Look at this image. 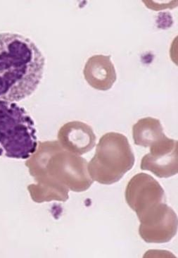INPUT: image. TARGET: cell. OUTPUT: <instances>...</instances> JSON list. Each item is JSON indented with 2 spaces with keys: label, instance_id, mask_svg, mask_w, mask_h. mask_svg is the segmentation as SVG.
<instances>
[{
  "label": "cell",
  "instance_id": "7",
  "mask_svg": "<svg viewBox=\"0 0 178 258\" xmlns=\"http://www.w3.org/2000/svg\"><path fill=\"white\" fill-rule=\"evenodd\" d=\"M177 141L165 136L150 147V153L141 161L142 170L151 171L159 178H169L178 172Z\"/></svg>",
  "mask_w": 178,
  "mask_h": 258
},
{
  "label": "cell",
  "instance_id": "6",
  "mask_svg": "<svg viewBox=\"0 0 178 258\" xmlns=\"http://www.w3.org/2000/svg\"><path fill=\"white\" fill-rule=\"evenodd\" d=\"M128 206L140 217L149 210L166 202L164 190L154 177L145 173L134 176L126 189Z\"/></svg>",
  "mask_w": 178,
  "mask_h": 258
},
{
  "label": "cell",
  "instance_id": "1",
  "mask_svg": "<svg viewBox=\"0 0 178 258\" xmlns=\"http://www.w3.org/2000/svg\"><path fill=\"white\" fill-rule=\"evenodd\" d=\"M45 58L34 42L14 33H0V100L19 102L38 88Z\"/></svg>",
  "mask_w": 178,
  "mask_h": 258
},
{
  "label": "cell",
  "instance_id": "8",
  "mask_svg": "<svg viewBox=\"0 0 178 258\" xmlns=\"http://www.w3.org/2000/svg\"><path fill=\"white\" fill-rule=\"evenodd\" d=\"M58 141L63 149L75 155L91 151L96 144V136L87 123L73 121L65 123L58 132Z\"/></svg>",
  "mask_w": 178,
  "mask_h": 258
},
{
  "label": "cell",
  "instance_id": "9",
  "mask_svg": "<svg viewBox=\"0 0 178 258\" xmlns=\"http://www.w3.org/2000/svg\"><path fill=\"white\" fill-rule=\"evenodd\" d=\"M84 79L92 88L107 91L115 84L117 75L111 56L94 55L88 59L83 70Z\"/></svg>",
  "mask_w": 178,
  "mask_h": 258
},
{
  "label": "cell",
  "instance_id": "2",
  "mask_svg": "<svg viewBox=\"0 0 178 258\" xmlns=\"http://www.w3.org/2000/svg\"><path fill=\"white\" fill-rule=\"evenodd\" d=\"M87 165L85 159L65 150L58 141L39 142L36 151L26 162L36 184L74 192L85 191L94 183Z\"/></svg>",
  "mask_w": 178,
  "mask_h": 258
},
{
  "label": "cell",
  "instance_id": "10",
  "mask_svg": "<svg viewBox=\"0 0 178 258\" xmlns=\"http://www.w3.org/2000/svg\"><path fill=\"white\" fill-rule=\"evenodd\" d=\"M165 136L161 121L154 118H143L133 126L134 143L137 146L150 148Z\"/></svg>",
  "mask_w": 178,
  "mask_h": 258
},
{
  "label": "cell",
  "instance_id": "5",
  "mask_svg": "<svg viewBox=\"0 0 178 258\" xmlns=\"http://www.w3.org/2000/svg\"><path fill=\"white\" fill-rule=\"evenodd\" d=\"M138 219L139 234L148 243H168L177 234V215L165 203H160Z\"/></svg>",
  "mask_w": 178,
  "mask_h": 258
},
{
  "label": "cell",
  "instance_id": "4",
  "mask_svg": "<svg viewBox=\"0 0 178 258\" xmlns=\"http://www.w3.org/2000/svg\"><path fill=\"white\" fill-rule=\"evenodd\" d=\"M133 150L126 136L116 132L105 134L88 163L90 176L101 184L112 185L119 181L135 164Z\"/></svg>",
  "mask_w": 178,
  "mask_h": 258
},
{
  "label": "cell",
  "instance_id": "3",
  "mask_svg": "<svg viewBox=\"0 0 178 258\" xmlns=\"http://www.w3.org/2000/svg\"><path fill=\"white\" fill-rule=\"evenodd\" d=\"M36 132L26 109L0 100V157L27 160L38 148Z\"/></svg>",
  "mask_w": 178,
  "mask_h": 258
}]
</instances>
